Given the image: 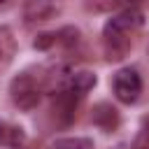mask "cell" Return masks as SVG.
<instances>
[{
  "instance_id": "obj_14",
  "label": "cell",
  "mask_w": 149,
  "mask_h": 149,
  "mask_svg": "<svg viewBox=\"0 0 149 149\" xmlns=\"http://www.w3.org/2000/svg\"><path fill=\"white\" fill-rule=\"evenodd\" d=\"M2 133H5V123H0V142H2Z\"/></svg>"
},
{
  "instance_id": "obj_2",
  "label": "cell",
  "mask_w": 149,
  "mask_h": 149,
  "mask_svg": "<svg viewBox=\"0 0 149 149\" xmlns=\"http://www.w3.org/2000/svg\"><path fill=\"white\" fill-rule=\"evenodd\" d=\"M9 98H12V102H14L19 109L30 112V109H35V107L40 105V100H42V81H40L35 74H30V72L16 74V77L12 79V84H9Z\"/></svg>"
},
{
  "instance_id": "obj_1",
  "label": "cell",
  "mask_w": 149,
  "mask_h": 149,
  "mask_svg": "<svg viewBox=\"0 0 149 149\" xmlns=\"http://www.w3.org/2000/svg\"><path fill=\"white\" fill-rule=\"evenodd\" d=\"M142 23H144V14L135 7H128L119 14H114L112 19H107V23L102 28L105 47L109 54L107 58H123V54L133 44V35L142 28Z\"/></svg>"
},
{
  "instance_id": "obj_13",
  "label": "cell",
  "mask_w": 149,
  "mask_h": 149,
  "mask_svg": "<svg viewBox=\"0 0 149 149\" xmlns=\"http://www.w3.org/2000/svg\"><path fill=\"white\" fill-rule=\"evenodd\" d=\"M114 2H130V5H135V2H142V0H114Z\"/></svg>"
},
{
  "instance_id": "obj_15",
  "label": "cell",
  "mask_w": 149,
  "mask_h": 149,
  "mask_svg": "<svg viewBox=\"0 0 149 149\" xmlns=\"http://www.w3.org/2000/svg\"><path fill=\"white\" fill-rule=\"evenodd\" d=\"M2 2H7V0H0V5H2Z\"/></svg>"
},
{
  "instance_id": "obj_5",
  "label": "cell",
  "mask_w": 149,
  "mask_h": 149,
  "mask_svg": "<svg viewBox=\"0 0 149 149\" xmlns=\"http://www.w3.org/2000/svg\"><path fill=\"white\" fill-rule=\"evenodd\" d=\"M91 121H93L100 130L112 133V130H116V126H119V112H116V107H112L109 102H98V105L93 107V112H91Z\"/></svg>"
},
{
  "instance_id": "obj_8",
  "label": "cell",
  "mask_w": 149,
  "mask_h": 149,
  "mask_svg": "<svg viewBox=\"0 0 149 149\" xmlns=\"http://www.w3.org/2000/svg\"><path fill=\"white\" fill-rule=\"evenodd\" d=\"M51 149H93V142L88 137H61Z\"/></svg>"
},
{
  "instance_id": "obj_6",
  "label": "cell",
  "mask_w": 149,
  "mask_h": 149,
  "mask_svg": "<svg viewBox=\"0 0 149 149\" xmlns=\"http://www.w3.org/2000/svg\"><path fill=\"white\" fill-rule=\"evenodd\" d=\"M14 56H16V37L12 28L0 26V74L12 65Z\"/></svg>"
},
{
  "instance_id": "obj_3",
  "label": "cell",
  "mask_w": 149,
  "mask_h": 149,
  "mask_svg": "<svg viewBox=\"0 0 149 149\" xmlns=\"http://www.w3.org/2000/svg\"><path fill=\"white\" fill-rule=\"evenodd\" d=\"M112 91L114 98L123 105H133L142 93V77L135 68H121L112 77Z\"/></svg>"
},
{
  "instance_id": "obj_11",
  "label": "cell",
  "mask_w": 149,
  "mask_h": 149,
  "mask_svg": "<svg viewBox=\"0 0 149 149\" xmlns=\"http://www.w3.org/2000/svg\"><path fill=\"white\" fill-rule=\"evenodd\" d=\"M77 37H79V33H77L74 28H63V30L56 35V40H58L61 44H65V47H72V44H77Z\"/></svg>"
},
{
  "instance_id": "obj_12",
  "label": "cell",
  "mask_w": 149,
  "mask_h": 149,
  "mask_svg": "<svg viewBox=\"0 0 149 149\" xmlns=\"http://www.w3.org/2000/svg\"><path fill=\"white\" fill-rule=\"evenodd\" d=\"M54 42H58V40H56V33H44V35H40V37L35 40V49H47V47L54 44Z\"/></svg>"
},
{
  "instance_id": "obj_10",
  "label": "cell",
  "mask_w": 149,
  "mask_h": 149,
  "mask_svg": "<svg viewBox=\"0 0 149 149\" xmlns=\"http://www.w3.org/2000/svg\"><path fill=\"white\" fill-rule=\"evenodd\" d=\"M21 142H23V133H21V128H9V126H5V133H2V144H7V147H21Z\"/></svg>"
},
{
  "instance_id": "obj_4",
  "label": "cell",
  "mask_w": 149,
  "mask_h": 149,
  "mask_svg": "<svg viewBox=\"0 0 149 149\" xmlns=\"http://www.w3.org/2000/svg\"><path fill=\"white\" fill-rule=\"evenodd\" d=\"M65 7V0H23L21 14L26 23H47L56 19Z\"/></svg>"
},
{
  "instance_id": "obj_7",
  "label": "cell",
  "mask_w": 149,
  "mask_h": 149,
  "mask_svg": "<svg viewBox=\"0 0 149 149\" xmlns=\"http://www.w3.org/2000/svg\"><path fill=\"white\" fill-rule=\"evenodd\" d=\"M93 86H95V74L88 72V70H79V72L68 74V79H65V84H63V88H70V91L77 93L79 98H81L84 93H88Z\"/></svg>"
},
{
  "instance_id": "obj_9",
  "label": "cell",
  "mask_w": 149,
  "mask_h": 149,
  "mask_svg": "<svg viewBox=\"0 0 149 149\" xmlns=\"http://www.w3.org/2000/svg\"><path fill=\"white\" fill-rule=\"evenodd\" d=\"M130 149H149V114L142 116L140 128H137V133H135V137H133Z\"/></svg>"
}]
</instances>
